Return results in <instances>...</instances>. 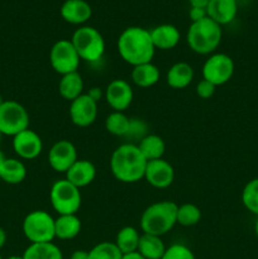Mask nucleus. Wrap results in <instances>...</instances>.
<instances>
[{
	"label": "nucleus",
	"mask_w": 258,
	"mask_h": 259,
	"mask_svg": "<svg viewBox=\"0 0 258 259\" xmlns=\"http://www.w3.org/2000/svg\"><path fill=\"white\" fill-rule=\"evenodd\" d=\"M146 166V158L134 143L121 144L111 154L110 171L123 184H134L143 179Z\"/></svg>",
	"instance_id": "2"
},
{
	"label": "nucleus",
	"mask_w": 258,
	"mask_h": 259,
	"mask_svg": "<svg viewBox=\"0 0 258 259\" xmlns=\"http://www.w3.org/2000/svg\"><path fill=\"white\" fill-rule=\"evenodd\" d=\"M68 113H70L71 121L76 126L86 128L95 123L98 118V103H95L88 94H82L77 99L71 101Z\"/></svg>",
	"instance_id": "13"
},
{
	"label": "nucleus",
	"mask_w": 258,
	"mask_h": 259,
	"mask_svg": "<svg viewBox=\"0 0 258 259\" xmlns=\"http://www.w3.org/2000/svg\"><path fill=\"white\" fill-rule=\"evenodd\" d=\"M189 18H190V19H191V23L200 22V20H202V19H205V18H207L206 9H204V8H194V7H191V8H190V12H189Z\"/></svg>",
	"instance_id": "36"
},
{
	"label": "nucleus",
	"mask_w": 258,
	"mask_h": 259,
	"mask_svg": "<svg viewBox=\"0 0 258 259\" xmlns=\"http://www.w3.org/2000/svg\"><path fill=\"white\" fill-rule=\"evenodd\" d=\"M23 234L33 243H50L56 238L55 219L45 210H34L23 220Z\"/></svg>",
	"instance_id": "7"
},
{
	"label": "nucleus",
	"mask_w": 258,
	"mask_h": 259,
	"mask_svg": "<svg viewBox=\"0 0 258 259\" xmlns=\"http://www.w3.org/2000/svg\"><path fill=\"white\" fill-rule=\"evenodd\" d=\"M141 239V234L134 227H124L118 232L115 238V245L123 254L137 252Z\"/></svg>",
	"instance_id": "28"
},
{
	"label": "nucleus",
	"mask_w": 258,
	"mask_h": 259,
	"mask_svg": "<svg viewBox=\"0 0 258 259\" xmlns=\"http://www.w3.org/2000/svg\"><path fill=\"white\" fill-rule=\"evenodd\" d=\"M88 95L90 96V98L93 99L95 103H99V101H100V99L104 98V93L100 88H91L90 90H89Z\"/></svg>",
	"instance_id": "37"
},
{
	"label": "nucleus",
	"mask_w": 258,
	"mask_h": 259,
	"mask_svg": "<svg viewBox=\"0 0 258 259\" xmlns=\"http://www.w3.org/2000/svg\"><path fill=\"white\" fill-rule=\"evenodd\" d=\"M134 93L131 83L123 78L110 81L104 91V99L114 111H124L131 106Z\"/></svg>",
	"instance_id": "12"
},
{
	"label": "nucleus",
	"mask_w": 258,
	"mask_h": 259,
	"mask_svg": "<svg viewBox=\"0 0 258 259\" xmlns=\"http://www.w3.org/2000/svg\"><path fill=\"white\" fill-rule=\"evenodd\" d=\"M77 159L75 144L66 139L56 142L48 152V163L51 168L60 174H66Z\"/></svg>",
	"instance_id": "11"
},
{
	"label": "nucleus",
	"mask_w": 258,
	"mask_h": 259,
	"mask_svg": "<svg viewBox=\"0 0 258 259\" xmlns=\"http://www.w3.org/2000/svg\"><path fill=\"white\" fill-rule=\"evenodd\" d=\"M177 207L174 201H158L149 205L141 217V229L143 234L162 235L167 234L177 224Z\"/></svg>",
	"instance_id": "3"
},
{
	"label": "nucleus",
	"mask_w": 258,
	"mask_h": 259,
	"mask_svg": "<svg viewBox=\"0 0 258 259\" xmlns=\"http://www.w3.org/2000/svg\"><path fill=\"white\" fill-rule=\"evenodd\" d=\"M58 93L65 100L73 101L83 94V80L78 71L61 76L58 82Z\"/></svg>",
	"instance_id": "23"
},
{
	"label": "nucleus",
	"mask_w": 258,
	"mask_h": 259,
	"mask_svg": "<svg viewBox=\"0 0 258 259\" xmlns=\"http://www.w3.org/2000/svg\"><path fill=\"white\" fill-rule=\"evenodd\" d=\"M80 60L95 63L103 58L105 52V40L101 33L94 27L83 25L75 30L71 38Z\"/></svg>",
	"instance_id": "5"
},
{
	"label": "nucleus",
	"mask_w": 258,
	"mask_h": 259,
	"mask_svg": "<svg viewBox=\"0 0 258 259\" xmlns=\"http://www.w3.org/2000/svg\"><path fill=\"white\" fill-rule=\"evenodd\" d=\"M207 17L219 25L229 24L238 13L237 0H210L206 7Z\"/></svg>",
	"instance_id": "18"
},
{
	"label": "nucleus",
	"mask_w": 258,
	"mask_h": 259,
	"mask_svg": "<svg viewBox=\"0 0 258 259\" xmlns=\"http://www.w3.org/2000/svg\"><path fill=\"white\" fill-rule=\"evenodd\" d=\"M2 137H3V134H2V132H0V141H2Z\"/></svg>",
	"instance_id": "46"
},
{
	"label": "nucleus",
	"mask_w": 258,
	"mask_h": 259,
	"mask_svg": "<svg viewBox=\"0 0 258 259\" xmlns=\"http://www.w3.org/2000/svg\"><path fill=\"white\" fill-rule=\"evenodd\" d=\"M123 253L115 243L101 242L89 250V259H121Z\"/></svg>",
	"instance_id": "31"
},
{
	"label": "nucleus",
	"mask_w": 258,
	"mask_h": 259,
	"mask_svg": "<svg viewBox=\"0 0 258 259\" xmlns=\"http://www.w3.org/2000/svg\"><path fill=\"white\" fill-rule=\"evenodd\" d=\"M51 205L58 215L77 214L81 207V192L78 187L67 180H58L52 185L50 191Z\"/></svg>",
	"instance_id": "6"
},
{
	"label": "nucleus",
	"mask_w": 258,
	"mask_h": 259,
	"mask_svg": "<svg viewBox=\"0 0 258 259\" xmlns=\"http://www.w3.org/2000/svg\"><path fill=\"white\" fill-rule=\"evenodd\" d=\"M154 48L158 50H172L180 42V32L175 25L161 24L149 30Z\"/></svg>",
	"instance_id": "19"
},
{
	"label": "nucleus",
	"mask_w": 258,
	"mask_h": 259,
	"mask_svg": "<svg viewBox=\"0 0 258 259\" xmlns=\"http://www.w3.org/2000/svg\"><path fill=\"white\" fill-rule=\"evenodd\" d=\"M81 232V220L76 214L58 215L55 219V235L57 239H75Z\"/></svg>",
	"instance_id": "21"
},
{
	"label": "nucleus",
	"mask_w": 258,
	"mask_h": 259,
	"mask_svg": "<svg viewBox=\"0 0 258 259\" xmlns=\"http://www.w3.org/2000/svg\"><path fill=\"white\" fill-rule=\"evenodd\" d=\"M159 68L152 62L142 63V65L134 66L132 70V81L136 83L138 88L147 89L152 88L159 81Z\"/></svg>",
	"instance_id": "22"
},
{
	"label": "nucleus",
	"mask_w": 258,
	"mask_h": 259,
	"mask_svg": "<svg viewBox=\"0 0 258 259\" xmlns=\"http://www.w3.org/2000/svg\"><path fill=\"white\" fill-rule=\"evenodd\" d=\"M3 103H4V100H3V98H2V96H0V105H2Z\"/></svg>",
	"instance_id": "45"
},
{
	"label": "nucleus",
	"mask_w": 258,
	"mask_h": 259,
	"mask_svg": "<svg viewBox=\"0 0 258 259\" xmlns=\"http://www.w3.org/2000/svg\"><path fill=\"white\" fill-rule=\"evenodd\" d=\"M80 57L71 40L60 39L52 46L50 51V62L55 72L61 76L76 72L80 66Z\"/></svg>",
	"instance_id": "9"
},
{
	"label": "nucleus",
	"mask_w": 258,
	"mask_h": 259,
	"mask_svg": "<svg viewBox=\"0 0 258 259\" xmlns=\"http://www.w3.org/2000/svg\"><path fill=\"white\" fill-rule=\"evenodd\" d=\"M235 66L232 57L225 53H214L202 66V78L212 85L222 86L233 77Z\"/></svg>",
	"instance_id": "10"
},
{
	"label": "nucleus",
	"mask_w": 258,
	"mask_h": 259,
	"mask_svg": "<svg viewBox=\"0 0 258 259\" xmlns=\"http://www.w3.org/2000/svg\"><path fill=\"white\" fill-rule=\"evenodd\" d=\"M61 17L70 24H83L93 15V9L86 0H66L61 5Z\"/></svg>",
	"instance_id": "16"
},
{
	"label": "nucleus",
	"mask_w": 258,
	"mask_h": 259,
	"mask_svg": "<svg viewBox=\"0 0 258 259\" xmlns=\"http://www.w3.org/2000/svg\"><path fill=\"white\" fill-rule=\"evenodd\" d=\"M13 149L22 159H34L42 153V138L28 128L13 137Z\"/></svg>",
	"instance_id": "15"
},
{
	"label": "nucleus",
	"mask_w": 258,
	"mask_h": 259,
	"mask_svg": "<svg viewBox=\"0 0 258 259\" xmlns=\"http://www.w3.org/2000/svg\"><path fill=\"white\" fill-rule=\"evenodd\" d=\"M210 0H189L190 5L194 8H204L206 9L207 4H209Z\"/></svg>",
	"instance_id": "38"
},
{
	"label": "nucleus",
	"mask_w": 258,
	"mask_h": 259,
	"mask_svg": "<svg viewBox=\"0 0 258 259\" xmlns=\"http://www.w3.org/2000/svg\"><path fill=\"white\" fill-rule=\"evenodd\" d=\"M194 80V68L187 62H176L167 71L166 81L169 88L181 89L187 88Z\"/></svg>",
	"instance_id": "20"
},
{
	"label": "nucleus",
	"mask_w": 258,
	"mask_h": 259,
	"mask_svg": "<svg viewBox=\"0 0 258 259\" xmlns=\"http://www.w3.org/2000/svg\"><path fill=\"white\" fill-rule=\"evenodd\" d=\"M148 133V125L144 120L138 118H131L129 121V129L128 133H126L125 138L132 139V141H141Z\"/></svg>",
	"instance_id": "33"
},
{
	"label": "nucleus",
	"mask_w": 258,
	"mask_h": 259,
	"mask_svg": "<svg viewBox=\"0 0 258 259\" xmlns=\"http://www.w3.org/2000/svg\"><path fill=\"white\" fill-rule=\"evenodd\" d=\"M161 259H195V254L186 245L172 244L166 248V252Z\"/></svg>",
	"instance_id": "34"
},
{
	"label": "nucleus",
	"mask_w": 258,
	"mask_h": 259,
	"mask_svg": "<svg viewBox=\"0 0 258 259\" xmlns=\"http://www.w3.org/2000/svg\"><path fill=\"white\" fill-rule=\"evenodd\" d=\"M242 202L245 209L258 217V179L248 182L242 191Z\"/></svg>",
	"instance_id": "32"
},
{
	"label": "nucleus",
	"mask_w": 258,
	"mask_h": 259,
	"mask_svg": "<svg viewBox=\"0 0 258 259\" xmlns=\"http://www.w3.org/2000/svg\"><path fill=\"white\" fill-rule=\"evenodd\" d=\"M137 252L144 259H161L166 252V245L161 237L151 234H142Z\"/></svg>",
	"instance_id": "26"
},
{
	"label": "nucleus",
	"mask_w": 258,
	"mask_h": 259,
	"mask_svg": "<svg viewBox=\"0 0 258 259\" xmlns=\"http://www.w3.org/2000/svg\"><path fill=\"white\" fill-rule=\"evenodd\" d=\"M222 37V25L207 17L200 22L191 23L186 40L189 47L197 55H211L219 47Z\"/></svg>",
	"instance_id": "4"
},
{
	"label": "nucleus",
	"mask_w": 258,
	"mask_h": 259,
	"mask_svg": "<svg viewBox=\"0 0 258 259\" xmlns=\"http://www.w3.org/2000/svg\"><path fill=\"white\" fill-rule=\"evenodd\" d=\"M27 177L24 163L17 158H5L0 168V180L9 185H18Z\"/></svg>",
	"instance_id": "25"
},
{
	"label": "nucleus",
	"mask_w": 258,
	"mask_h": 259,
	"mask_svg": "<svg viewBox=\"0 0 258 259\" xmlns=\"http://www.w3.org/2000/svg\"><path fill=\"white\" fill-rule=\"evenodd\" d=\"M129 121H131V118H128L124 111H113L106 116L105 129L111 136L125 138L129 129Z\"/></svg>",
	"instance_id": "29"
},
{
	"label": "nucleus",
	"mask_w": 258,
	"mask_h": 259,
	"mask_svg": "<svg viewBox=\"0 0 258 259\" xmlns=\"http://www.w3.org/2000/svg\"><path fill=\"white\" fill-rule=\"evenodd\" d=\"M70 259H89V252L86 250H75Z\"/></svg>",
	"instance_id": "39"
},
{
	"label": "nucleus",
	"mask_w": 258,
	"mask_h": 259,
	"mask_svg": "<svg viewBox=\"0 0 258 259\" xmlns=\"http://www.w3.org/2000/svg\"><path fill=\"white\" fill-rule=\"evenodd\" d=\"M176 220L181 227H194L201 220V210L195 204H182L177 207Z\"/></svg>",
	"instance_id": "30"
},
{
	"label": "nucleus",
	"mask_w": 258,
	"mask_h": 259,
	"mask_svg": "<svg viewBox=\"0 0 258 259\" xmlns=\"http://www.w3.org/2000/svg\"><path fill=\"white\" fill-rule=\"evenodd\" d=\"M215 89L217 86L202 78L196 85V95L201 99H210L211 96H214Z\"/></svg>",
	"instance_id": "35"
},
{
	"label": "nucleus",
	"mask_w": 258,
	"mask_h": 259,
	"mask_svg": "<svg viewBox=\"0 0 258 259\" xmlns=\"http://www.w3.org/2000/svg\"><path fill=\"white\" fill-rule=\"evenodd\" d=\"M29 128L27 109L14 100H4L0 105V132L3 136L14 137Z\"/></svg>",
	"instance_id": "8"
},
{
	"label": "nucleus",
	"mask_w": 258,
	"mask_h": 259,
	"mask_svg": "<svg viewBox=\"0 0 258 259\" xmlns=\"http://www.w3.org/2000/svg\"><path fill=\"white\" fill-rule=\"evenodd\" d=\"M4 159H5V156L2 153V152H0V168H2V164H3V162H4Z\"/></svg>",
	"instance_id": "43"
},
{
	"label": "nucleus",
	"mask_w": 258,
	"mask_h": 259,
	"mask_svg": "<svg viewBox=\"0 0 258 259\" xmlns=\"http://www.w3.org/2000/svg\"><path fill=\"white\" fill-rule=\"evenodd\" d=\"M5 243H7V233L3 228H0V249L4 247Z\"/></svg>",
	"instance_id": "41"
},
{
	"label": "nucleus",
	"mask_w": 258,
	"mask_h": 259,
	"mask_svg": "<svg viewBox=\"0 0 258 259\" xmlns=\"http://www.w3.org/2000/svg\"><path fill=\"white\" fill-rule=\"evenodd\" d=\"M24 259H63L60 248L53 242L33 243L23 253Z\"/></svg>",
	"instance_id": "27"
},
{
	"label": "nucleus",
	"mask_w": 258,
	"mask_h": 259,
	"mask_svg": "<svg viewBox=\"0 0 258 259\" xmlns=\"http://www.w3.org/2000/svg\"><path fill=\"white\" fill-rule=\"evenodd\" d=\"M118 52L131 66L152 62L154 57L153 42L149 30L142 27H129L118 38Z\"/></svg>",
	"instance_id": "1"
},
{
	"label": "nucleus",
	"mask_w": 258,
	"mask_h": 259,
	"mask_svg": "<svg viewBox=\"0 0 258 259\" xmlns=\"http://www.w3.org/2000/svg\"><path fill=\"white\" fill-rule=\"evenodd\" d=\"M137 146L147 162L163 158L164 151H166V143L157 134H147L143 139L138 142Z\"/></svg>",
	"instance_id": "24"
},
{
	"label": "nucleus",
	"mask_w": 258,
	"mask_h": 259,
	"mask_svg": "<svg viewBox=\"0 0 258 259\" xmlns=\"http://www.w3.org/2000/svg\"><path fill=\"white\" fill-rule=\"evenodd\" d=\"M0 259H3V257H2V254H0Z\"/></svg>",
	"instance_id": "47"
},
{
	"label": "nucleus",
	"mask_w": 258,
	"mask_h": 259,
	"mask_svg": "<svg viewBox=\"0 0 258 259\" xmlns=\"http://www.w3.org/2000/svg\"><path fill=\"white\" fill-rule=\"evenodd\" d=\"M254 232H255V235H257V238H258V219L254 224Z\"/></svg>",
	"instance_id": "44"
},
{
	"label": "nucleus",
	"mask_w": 258,
	"mask_h": 259,
	"mask_svg": "<svg viewBox=\"0 0 258 259\" xmlns=\"http://www.w3.org/2000/svg\"><path fill=\"white\" fill-rule=\"evenodd\" d=\"M5 259H24V258H23V255H10V257Z\"/></svg>",
	"instance_id": "42"
},
{
	"label": "nucleus",
	"mask_w": 258,
	"mask_h": 259,
	"mask_svg": "<svg viewBox=\"0 0 258 259\" xmlns=\"http://www.w3.org/2000/svg\"><path fill=\"white\" fill-rule=\"evenodd\" d=\"M96 177L95 164L88 159H77L66 172V180L78 189L89 186Z\"/></svg>",
	"instance_id": "17"
},
{
	"label": "nucleus",
	"mask_w": 258,
	"mask_h": 259,
	"mask_svg": "<svg viewBox=\"0 0 258 259\" xmlns=\"http://www.w3.org/2000/svg\"><path fill=\"white\" fill-rule=\"evenodd\" d=\"M121 259H144L139 254L138 252H133V253H128V254H123Z\"/></svg>",
	"instance_id": "40"
},
{
	"label": "nucleus",
	"mask_w": 258,
	"mask_h": 259,
	"mask_svg": "<svg viewBox=\"0 0 258 259\" xmlns=\"http://www.w3.org/2000/svg\"><path fill=\"white\" fill-rule=\"evenodd\" d=\"M143 179L154 189H167L175 180V169L172 164L163 158L148 161Z\"/></svg>",
	"instance_id": "14"
}]
</instances>
